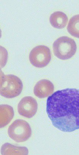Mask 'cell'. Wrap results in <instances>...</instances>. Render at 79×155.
Returning <instances> with one entry per match:
<instances>
[{"label":"cell","instance_id":"1","mask_svg":"<svg viewBox=\"0 0 79 155\" xmlns=\"http://www.w3.org/2000/svg\"><path fill=\"white\" fill-rule=\"evenodd\" d=\"M46 112L54 126L71 132L79 129V90L57 91L48 98Z\"/></svg>","mask_w":79,"mask_h":155},{"label":"cell","instance_id":"2","mask_svg":"<svg viewBox=\"0 0 79 155\" xmlns=\"http://www.w3.org/2000/svg\"><path fill=\"white\" fill-rule=\"evenodd\" d=\"M23 88L22 81L13 75L1 74L0 93L1 96L10 99L19 96Z\"/></svg>","mask_w":79,"mask_h":155},{"label":"cell","instance_id":"3","mask_svg":"<svg viewBox=\"0 0 79 155\" xmlns=\"http://www.w3.org/2000/svg\"><path fill=\"white\" fill-rule=\"evenodd\" d=\"M54 54L59 59L66 60L75 54L77 46L74 40L63 36L56 39L53 44Z\"/></svg>","mask_w":79,"mask_h":155},{"label":"cell","instance_id":"4","mask_svg":"<svg viewBox=\"0 0 79 155\" xmlns=\"http://www.w3.org/2000/svg\"><path fill=\"white\" fill-rule=\"evenodd\" d=\"M8 136L17 143L26 141L31 137L32 130L29 123L21 119L15 120L8 127Z\"/></svg>","mask_w":79,"mask_h":155},{"label":"cell","instance_id":"5","mask_svg":"<svg viewBox=\"0 0 79 155\" xmlns=\"http://www.w3.org/2000/svg\"><path fill=\"white\" fill-rule=\"evenodd\" d=\"M29 61L34 66L38 68L45 67L51 59V52L48 47L40 45L33 48L29 56Z\"/></svg>","mask_w":79,"mask_h":155},{"label":"cell","instance_id":"6","mask_svg":"<svg viewBox=\"0 0 79 155\" xmlns=\"http://www.w3.org/2000/svg\"><path fill=\"white\" fill-rule=\"evenodd\" d=\"M37 109V102L34 98L31 96L23 97L18 104V113L28 118L33 117L36 114Z\"/></svg>","mask_w":79,"mask_h":155},{"label":"cell","instance_id":"7","mask_svg":"<svg viewBox=\"0 0 79 155\" xmlns=\"http://www.w3.org/2000/svg\"><path fill=\"white\" fill-rule=\"evenodd\" d=\"M54 91V86L50 81L42 79L39 81L34 87L36 96L39 98H45L50 96Z\"/></svg>","mask_w":79,"mask_h":155},{"label":"cell","instance_id":"8","mask_svg":"<svg viewBox=\"0 0 79 155\" xmlns=\"http://www.w3.org/2000/svg\"><path fill=\"white\" fill-rule=\"evenodd\" d=\"M49 21L51 25L56 29H63L66 26L68 21L67 15L64 13L57 11L51 15Z\"/></svg>","mask_w":79,"mask_h":155},{"label":"cell","instance_id":"9","mask_svg":"<svg viewBox=\"0 0 79 155\" xmlns=\"http://www.w3.org/2000/svg\"><path fill=\"white\" fill-rule=\"evenodd\" d=\"M1 153L2 155H27L29 151L26 147H18L6 143L1 147Z\"/></svg>","mask_w":79,"mask_h":155},{"label":"cell","instance_id":"10","mask_svg":"<svg viewBox=\"0 0 79 155\" xmlns=\"http://www.w3.org/2000/svg\"><path fill=\"white\" fill-rule=\"evenodd\" d=\"M1 127L8 125L14 117V111L12 107L7 105H1Z\"/></svg>","mask_w":79,"mask_h":155},{"label":"cell","instance_id":"11","mask_svg":"<svg viewBox=\"0 0 79 155\" xmlns=\"http://www.w3.org/2000/svg\"><path fill=\"white\" fill-rule=\"evenodd\" d=\"M67 31L72 36L79 38V15H74L70 18Z\"/></svg>","mask_w":79,"mask_h":155}]
</instances>
